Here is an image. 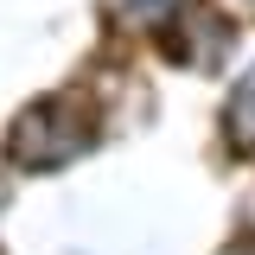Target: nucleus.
Listing matches in <instances>:
<instances>
[{
  "label": "nucleus",
  "instance_id": "1",
  "mask_svg": "<svg viewBox=\"0 0 255 255\" xmlns=\"http://www.w3.org/2000/svg\"><path fill=\"white\" fill-rule=\"evenodd\" d=\"M236 128H243V134H255V70L236 83V96H230V134H236Z\"/></svg>",
  "mask_w": 255,
  "mask_h": 255
},
{
  "label": "nucleus",
  "instance_id": "2",
  "mask_svg": "<svg viewBox=\"0 0 255 255\" xmlns=\"http://www.w3.org/2000/svg\"><path fill=\"white\" fill-rule=\"evenodd\" d=\"M243 6H255V0H243Z\"/></svg>",
  "mask_w": 255,
  "mask_h": 255
}]
</instances>
